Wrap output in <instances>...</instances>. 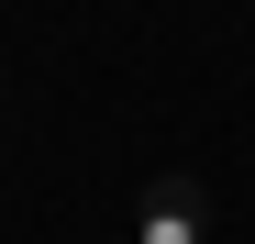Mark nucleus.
<instances>
[{
  "mask_svg": "<svg viewBox=\"0 0 255 244\" xmlns=\"http://www.w3.org/2000/svg\"><path fill=\"white\" fill-rule=\"evenodd\" d=\"M200 233H211L200 178H155V189L133 200V244H200Z\"/></svg>",
  "mask_w": 255,
  "mask_h": 244,
  "instance_id": "nucleus-1",
  "label": "nucleus"
},
{
  "mask_svg": "<svg viewBox=\"0 0 255 244\" xmlns=\"http://www.w3.org/2000/svg\"><path fill=\"white\" fill-rule=\"evenodd\" d=\"M244 11H255V0H244Z\"/></svg>",
  "mask_w": 255,
  "mask_h": 244,
  "instance_id": "nucleus-3",
  "label": "nucleus"
},
{
  "mask_svg": "<svg viewBox=\"0 0 255 244\" xmlns=\"http://www.w3.org/2000/svg\"><path fill=\"white\" fill-rule=\"evenodd\" d=\"M111 244H133V233H111Z\"/></svg>",
  "mask_w": 255,
  "mask_h": 244,
  "instance_id": "nucleus-2",
  "label": "nucleus"
}]
</instances>
